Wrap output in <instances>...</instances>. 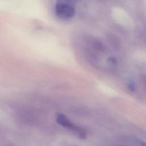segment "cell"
<instances>
[{"mask_svg":"<svg viewBox=\"0 0 146 146\" xmlns=\"http://www.w3.org/2000/svg\"><path fill=\"white\" fill-rule=\"evenodd\" d=\"M117 146H123V145H117Z\"/></svg>","mask_w":146,"mask_h":146,"instance_id":"cell-5","label":"cell"},{"mask_svg":"<svg viewBox=\"0 0 146 146\" xmlns=\"http://www.w3.org/2000/svg\"><path fill=\"white\" fill-rule=\"evenodd\" d=\"M128 87L129 90L131 91H135L136 88V85L133 82H129V83L128 84Z\"/></svg>","mask_w":146,"mask_h":146,"instance_id":"cell-3","label":"cell"},{"mask_svg":"<svg viewBox=\"0 0 146 146\" xmlns=\"http://www.w3.org/2000/svg\"><path fill=\"white\" fill-rule=\"evenodd\" d=\"M56 121L60 125L75 133L79 138L84 139L87 137L86 131L83 128L74 124L63 114L58 113L56 116Z\"/></svg>","mask_w":146,"mask_h":146,"instance_id":"cell-1","label":"cell"},{"mask_svg":"<svg viewBox=\"0 0 146 146\" xmlns=\"http://www.w3.org/2000/svg\"><path fill=\"white\" fill-rule=\"evenodd\" d=\"M137 146H146V143L140 140H137L136 141Z\"/></svg>","mask_w":146,"mask_h":146,"instance_id":"cell-4","label":"cell"},{"mask_svg":"<svg viewBox=\"0 0 146 146\" xmlns=\"http://www.w3.org/2000/svg\"><path fill=\"white\" fill-rule=\"evenodd\" d=\"M55 13L60 19H68L74 16L75 11L72 5L58 0L55 6Z\"/></svg>","mask_w":146,"mask_h":146,"instance_id":"cell-2","label":"cell"}]
</instances>
